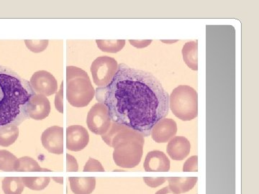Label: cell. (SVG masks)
Wrapping results in <instances>:
<instances>
[{
  "label": "cell",
  "instance_id": "8",
  "mask_svg": "<svg viewBox=\"0 0 259 194\" xmlns=\"http://www.w3.org/2000/svg\"><path fill=\"white\" fill-rule=\"evenodd\" d=\"M87 124L94 134L102 135L106 133L111 126L112 120L105 104L97 102L90 109L87 117Z\"/></svg>",
  "mask_w": 259,
  "mask_h": 194
},
{
  "label": "cell",
  "instance_id": "15",
  "mask_svg": "<svg viewBox=\"0 0 259 194\" xmlns=\"http://www.w3.org/2000/svg\"><path fill=\"white\" fill-rule=\"evenodd\" d=\"M51 104L47 96L35 94L30 100L29 117L35 120H42L49 117Z\"/></svg>",
  "mask_w": 259,
  "mask_h": 194
},
{
  "label": "cell",
  "instance_id": "6",
  "mask_svg": "<svg viewBox=\"0 0 259 194\" xmlns=\"http://www.w3.org/2000/svg\"><path fill=\"white\" fill-rule=\"evenodd\" d=\"M118 69L117 61L110 56H100L93 61L90 71L94 83L98 88L105 87L110 84Z\"/></svg>",
  "mask_w": 259,
  "mask_h": 194
},
{
  "label": "cell",
  "instance_id": "29",
  "mask_svg": "<svg viewBox=\"0 0 259 194\" xmlns=\"http://www.w3.org/2000/svg\"><path fill=\"white\" fill-rule=\"evenodd\" d=\"M143 180L148 186L151 187V188H156V187L163 184L166 182L167 178H164V177H157V178L144 177Z\"/></svg>",
  "mask_w": 259,
  "mask_h": 194
},
{
  "label": "cell",
  "instance_id": "31",
  "mask_svg": "<svg viewBox=\"0 0 259 194\" xmlns=\"http://www.w3.org/2000/svg\"><path fill=\"white\" fill-rule=\"evenodd\" d=\"M130 43L137 48L148 47L152 42V40H129Z\"/></svg>",
  "mask_w": 259,
  "mask_h": 194
},
{
  "label": "cell",
  "instance_id": "9",
  "mask_svg": "<svg viewBox=\"0 0 259 194\" xmlns=\"http://www.w3.org/2000/svg\"><path fill=\"white\" fill-rule=\"evenodd\" d=\"M30 83L32 89L37 94L49 96L57 91V81L51 73L47 71H38L34 73L30 78Z\"/></svg>",
  "mask_w": 259,
  "mask_h": 194
},
{
  "label": "cell",
  "instance_id": "24",
  "mask_svg": "<svg viewBox=\"0 0 259 194\" xmlns=\"http://www.w3.org/2000/svg\"><path fill=\"white\" fill-rule=\"evenodd\" d=\"M19 160V166L17 171H40V172H51V170L47 168H42L39 166L38 163L33 158L28 157V156H24Z\"/></svg>",
  "mask_w": 259,
  "mask_h": 194
},
{
  "label": "cell",
  "instance_id": "33",
  "mask_svg": "<svg viewBox=\"0 0 259 194\" xmlns=\"http://www.w3.org/2000/svg\"><path fill=\"white\" fill-rule=\"evenodd\" d=\"M52 179L55 180L56 183H60V184H63V183H64V178H62V177H52Z\"/></svg>",
  "mask_w": 259,
  "mask_h": 194
},
{
  "label": "cell",
  "instance_id": "3",
  "mask_svg": "<svg viewBox=\"0 0 259 194\" xmlns=\"http://www.w3.org/2000/svg\"><path fill=\"white\" fill-rule=\"evenodd\" d=\"M95 95V90L86 71L69 66L66 67V99L71 106H88Z\"/></svg>",
  "mask_w": 259,
  "mask_h": 194
},
{
  "label": "cell",
  "instance_id": "4",
  "mask_svg": "<svg viewBox=\"0 0 259 194\" xmlns=\"http://www.w3.org/2000/svg\"><path fill=\"white\" fill-rule=\"evenodd\" d=\"M168 104L174 115L181 120H192L198 115V94L190 86L181 85L175 88Z\"/></svg>",
  "mask_w": 259,
  "mask_h": 194
},
{
  "label": "cell",
  "instance_id": "23",
  "mask_svg": "<svg viewBox=\"0 0 259 194\" xmlns=\"http://www.w3.org/2000/svg\"><path fill=\"white\" fill-rule=\"evenodd\" d=\"M25 186L33 190L45 189L51 182L50 177H21Z\"/></svg>",
  "mask_w": 259,
  "mask_h": 194
},
{
  "label": "cell",
  "instance_id": "30",
  "mask_svg": "<svg viewBox=\"0 0 259 194\" xmlns=\"http://www.w3.org/2000/svg\"><path fill=\"white\" fill-rule=\"evenodd\" d=\"M66 171L76 172L79 171V165L74 156L70 154L66 155Z\"/></svg>",
  "mask_w": 259,
  "mask_h": 194
},
{
  "label": "cell",
  "instance_id": "11",
  "mask_svg": "<svg viewBox=\"0 0 259 194\" xmlns=\"http://www.w3.org/2000/svg\"><path fill=\"white\" fill-rule=\"evenodd\" d=\"M90 142L88 131L81 125H71L66 129V148L73 152H79Z\"/></svg>",
  "mask_w": 259,
  "mask_h": 194
},
{
  "label": "cell",
  "instance_id": "20",
  "mask_svg": "<svg viewBox=\"0 0 259 194\" xmlns=\"http://www.w3.org/2000/svg\"><path fill=\"white\" fill-rule=\"evenodd\" d=\"M5 194H22L25 189L21 177H6L2 182Z\"/></svg>",
  "mask_w": 259,
  "mask_h": 194
},
{
  "label": "cell",
  "instance_id": "22",
  "mask_svg": "<svg viewBox=\"0 0 259 194\" xmlns=\"http://www.w3.org/2000/svg\"><path fill=\"white\" fill-rule=\"evenodd\" d=\"M125 40H97V47L102 51L110 54L120 52L125 45Z\"/></svg>",
  "mask_w": 259,
  "mask_h": 194
},
{
  "label": "cell",
  "instance_id": "14",
  "mask_svg": "<svg viewBox=\"0 0 259 194\" xmlns=\"http://www.w3.org/2000/svg\"><path fill=\"white\" fill-rule=\"evenodd\" d=\"M190 142L183 136L173 137L167 144V153L175 161L185 159L190 154Z\"/></svg>",
  "mask_w": 259,
  "mask_h": 194
},
{
  "label": "cell",
  "instance_id": "18",
  "mask_svg": "<svg viewBox=\"0 0 259 194\" xmlns=\"http://www.w3.org/2000/svg\"><path fill=\"white\" fill-rule=\"evenodd\" d=\"M185 64L193 71L198 70V40L187 42L182 48Z\"/></svg>",
  "mask_w": 259,
  "mask_h": 194
},
{
  "label": "cell",
  "instance_id": "27",
  "mask_svg": "<svg viewBox=\"0 0 259 194\" xmlns=\"http://www.w3.org/2000/svg\"><path fill=\"white\" fill-rule=\"evenodd\" d=\"M198 171V157L192 156L187 160L183 166L184 172H197Z\"/></svg>",
  "mask_w": 259,
  "mask_h": 194
},
{
  "label": "cell",
  "instance_id": "12",
  "mask_svg": "<svg viewBox=\"0 0 259 194\" xmlns=\"http://www.w3.org/2000/svg\"><path fill=\"white\" fill-rule=\"evenodd\" d=\"M177 132L176 122L172 119L163 118L153 126L151 131V135L155 142L165 143L173 138Z\"/></svg>",
  "mask_w": 259,
  "mask_h": 194
},
{
  "label": "cell",
  "instance_id": "2",
  "mask_svg": "<svg viewBox=\"0 0 259 194\" xmlns=\"http://www.w3.org/2000/svg\"><path fill=\"white\" fill-rule=\"evenodd\" d=\"M35 94L28 81L0 64V127L19 126L30 118V100Z\"/></svg>",
  "mask_w": 259,
  "mask_h": 194
},
{
  "label": "cell",
  "instance_id": "19",
  "mask_svg": "<svg viewBox=\"0 0 259 194\" xmlns=\"http://www.w3.org/2000/svg\"><path fill=\"white\" fill-rule=\"evenodd\" d=\"M18 126L8 125L0 127V146L9 147L19 137Z\"/></svg>",
  "mask_w": 259,
  "mask_h": 194
},
{
  "label": "cell",
  "instance_id": "25",
  "mask_svg": "<svg viewBox=\"0 0 259 194\" xmlns=\"http://www.w3.org/2000/svg\"><path fill=\"white\" fill-rule=\"evenodd\" d=\"M25 43L31 52L39 54L47 48L49 41L48 40H25Z\"/></svg>",
  "mask_w": 259,
  "mask_h": 194
},
{
  "label": "cell",
  "instance_id": "5",
  "mask_svg": "<svg viewBox=\"0 0 259 194\" xmlns=\"http://www.w3.org/2000/svg\"><path fill=\"white\" fill-rule=\"evenodd\" d=\"M144 146L138 141H126L117 144L114 148V162L122 168H134L139 166L143 157Z\"/></svg>",
  "mask_w": 259,
  "mask_h": 194
},
{
  "label": "cell",
  "instance_id": "10",
  "mask_svg": "<svg viewBox=\"0 0 259 194\" xmlns=\"http://www.w3.org/2000/svg\"><path fill=\"white\" fill-rule=\"evenodd\" d=\"M42 146L49 153L55 155L64 153V128L59 126H52L42 133Z\"/></svg>",
  "mask_w": 259,
  "mask_h": 194
},
{
  "label": "cell",
  "instance_id": "13",
  "mask_svg": "<svg viewBox=\"0 0 259 194\" xmlns=\"http://www.w3.org/2000/svg\"><path fill=\"white\" fill-rule=\"evenodd\" d=\"M144 168L148 172H167L170 170V161L164 153L151 151L145 159Z\"/></svg>",
  "mask_w": 259,
  "mask_h": 194
},
{
  "label": "cell",
  "instance_id": "28",
  "mask_svg": "<svg viewBox=\"0 0 259 194\" xmlns=\"http://www.w3.org/2000/svg\"><path fill=\"white\" fill-rule=\"evenodd\" d=\"M63 100H64V81L61 82L60 89L56 93L55 102H54L56 110L61 114L64 113Z\"/></svg>",
  "mask_w": 259,
  "mask_h": 194
},
{
  "label": "cell",
  "instance_id": "21",
  "mask_svg": "<svg viewBox=\"0 0 259 194\" xmlns=\"http://www.w3.org/2000/svg\"><path fill=\"white\" fill-rule=\"evenodd\" d=\"M18 166L16 156L6 150H0V171H17Z\"/></svg>",
  "mask_w": 259,
  "mask_h": 194
},
{
  "label": "cell",
  "instance_id": "34",
  "mask_svg": "<svg viewBox=\"0 0 259 194\" xmlns=\"http://www.w3.org/2000/svg\"><path fill=\"white\" fill-rule=\"evenodd\" d=\"M178 40H161V42H166V43H173V42H176Z\"/></svg>",
  "mask_w": 259,
  "mask_h": 194
},
{
  "label": "cell",
  "instance_id": "26",
  "mask_svg": "<svg viewBox=\"0 0 259 194\" xmlns=\"http://www.w3.org/2000/svg\"><path fill=\"white\" fill-rule=\"evenodd\" d=\"M83 171L84 172H104L105 168H103L101 163L94 159L93 158H89L84 167H83Z\"/></svg>",
  "mask_w": 259,
  "mask_h": 194
},
{
  "label": "cell",
  "instance_id": "7",
  "mask_svg": "<svg viewBox=\"0 0 259 194\" xmlns=\"http://www.w3.org/2000/svg\"><path fill=\"white\" fill-rule=\"evenodd\" d=\"M102 138L105 143L113 148L117 144L126 141H138L141 143H145L144 134L127 126L116 123L112 121L110 129L106 133L102 134Z\"/></svg>",
  "mask_w": 259,
  "mask_h": 194
},
{
  "label": "cell",
  "instance_id": "17",
  "mask_svg": "<svg viewBox=\"0 0 259 194\" xmlns=\"http://www.w3.org/2000/svg\"><path fill=\"white\" fill-rule=\"evenodd\" d=\"M168 188L177 194L185 193L194 188L197 182V177H169L167 178Z\"/></svg>",
  "mask_w": 259,
  "mask_h": 194
},
{
  "label": "cell",
  "instance_id": "16",
  "mask_svg": "<svg viewBox=\"0 0 259 194\" xmlns=\"http://www.w3.org/2000/svg\"><path fill=\"white\" fill-rule=\"evenodd\" d=\"M70 187L74 194H91L96 187L94 177H69Z\"/></svg>",
  "mask_w": 259,
  "mask_h": 194
},
{
  "label": "cell",
  "instance_id": "1",
  "mask_svg": "<svg viewBox=\"0 0 259 194\" xmlns=\"http://www.w3.org/2000/svg\"><path fill=\"white\" fill-rule=\"evenodd\" d=\"M96 99L108 108L112 122L151 134L158 121L169 112V95L151 73L118 65L110 84L96 89Z\"/></svg>",
  "mask_w": 259,
  "mask_h": 194
},
{
  "label": "cell",
  "instance_id": "32",
  "mask_svg": "<svg viewBox=\"0 0 259 194\" xmlns=\"http://www.w3.org/2000/svg\"><path fill=\"white\" fill-rule=\"evenodd\" d=\"M155 194H177L174 193L168 186L164 187V188H161V190H158Z\"/></svg>",
  "mask_w": 259,
  "mask_h": 194
}]
</instances>
